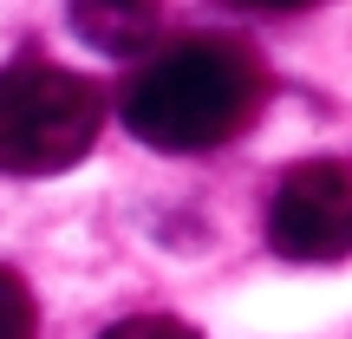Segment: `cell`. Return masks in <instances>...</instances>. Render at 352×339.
Returning <instances> with one entry per match:
<instances>
[{
  "mask_svg": "<svg viewBox=\"0 0 352 339\" xmlns=\"http://www.w3.org/2000/svg\"><path fill=\"white\" fill-rule=\"evenodd\" d=\"M39 327V307H33V287L0 261V339H33Z\"/></svg>",
  "mask_w": 352,
  "mask_h": 339,
  "instance_id": "5b68a950",
  "label": "cell"
},
{
  "mask_svg": "<svg viewBox=\"0 0 352 339\" xmlns=\"http://www.w3.org/2000/svg\"><path fill=\"white\" fill-rule=\"evenodd\" d=\"M98 339H202V333L189 320H176V314H131L118 327H104Z\"/></svg>",
  "mask_w": 352,
  "mask_h": 339,
  "instance_id": "8992f818",
  "label": "cell"
},
{
  "mask_svg": "<svg viewBox=\"0 0 352 339\" xmlns=\"http://www.w3.org/2000/svg\"><path fill=\"white\" fill-rule=\"evenodd\" d=\"M235 7H261V13H300V7H320V0H235Z\"/></svg>",
  "mask_w": 352,
  "mask_h": 339,
  "instance_id": "52a82bcc",
  "label": "cell"
},
{
  "mask_svg": "<svg viewBox=\"0 0 352 339\" xmlns=\"http://www.w3.org/2000/svg\"><path fill=\"white\" fill-rule=\"evenodd\" d=\"M267 248L280 261L327 267L352 254V157H300L274 183Z\"/></svg>",
  "mask_w": 352,
  "mask_h": 339,
  "instance_id": "3957f363",
  "label": "cell"
},
{
  "mask_svg": "<svg viewBox=\"0 0 352 339\" xmlns=\"http://www.w3.org/2000/svg\"><path fill=\"white\" fill-rule=\"evenodd\" d=\"M104 131V98L85 72L20 52L0 65V170L7 176H59L85 164Z\"/></svg>",
  "mask_w": 352,
  "mask_h": 339,
  "instance_id": "7a4b0ae2",
  "label": "cell"
},
{
  "mask_svg": "<svg viewBox=\"0 0 352 339\" xmlns=\"http://www.w3.org/2000/svg\"><path fill=\"white\" fill-rule=\"evenodd\" d=\"M72 33L104 59H144L164 20V0H65Z\"/></svg>",
  "mask_w": 352,
  "mask_h": 339,
  "instance_id": "277c9868",
  "label": "cell"
},
{
  "mask_svg": "<svg viewBox=\"0 0 352 339\" xmlns=\"http://www.w3.org/2000/svg\"><path fill=\"white\" fill-rule=\"evenodd\" d=\"M267 98V72L235 39H176L131 65L118 91V118L138 144L170 157H196L228 144Z\"/></svg>",
  "mask_w": 352,
  "mask_h": 339,
  "instance_id": "6da1fadb",
  "label": "cell"
}]
</instances>
